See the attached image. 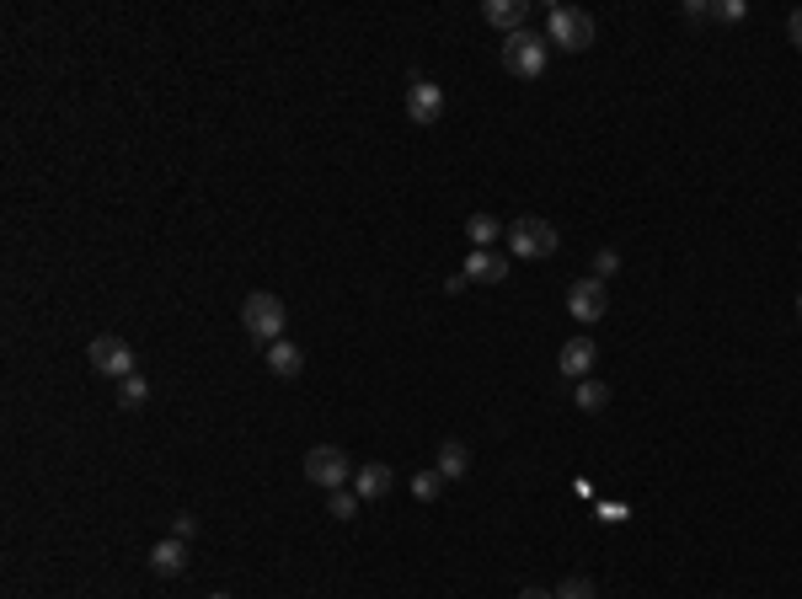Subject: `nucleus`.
<instances>
[{"label": "nucleus", "instance_id": "f257e3e1", "mask_svg": "<svg viewBox=\"0 0 802 599\" xmlns=\"http://www.w3.org/2000/svg\"><path fill=\"white\" fill-rule=\"evenodd\" d=\"M562 247V236H557V225L541 220V214H519L514 225H508V252L514 257H530V263H546L551 252Z\"/></svg>", "mask_w": 802, "mask_h": 599}, {"label": "nucleus", "instance_id": "f03ea898", "mask_svg": "<svg viewBox=\"0 0 802 599\" xmlns=\"http://www.w3.org/2000/svg\"><path fill=\"white\" fill-rule=\"evenodd\" d=\"M241 321H246V332L257 337V343H284V327H289V311H284V300L279 295H268V289H257V295H246L241 305Z\"/></svg>", "mask_w": 802, "mask_h": 599}, {"label": "nucleus", "instance_id": "7ed1b4c3", "mask_svg": "<svg viewBox=\"0 0 802 599\" xmlns=\"http://www.w3.org/2000/svg\"><path fill=\"white\" fill-rule=\"evenodd\" d=\"M503 70L519 75V81H535V75H546V38L541 33H508L503 38Z\"/></svg>", "mask_w": 802, "mask_h": 599}, {"label": "nucleus", "instance_id": "20e7f679", "mask_svg": "<svg viewBox=\"0 0 802 599\" xmlns=\"http://www.w3.org/2000/svg\"><path fill=\"white\" fill-rule=\"evenodd\" d=\"M546 27H551V43L567 49V54H583L594 43V17H589V11H578V6H551Z\"/></svg>", "mask_w": 802, "mask_h": 599}, {"label": "nucleus", "instance_id": "39448f33", "mask_svg": "<svg viewBox=\"0 0 802 599\" xmlns=\"http://www.w3.org/2000/svg\"><path fill=\"white\" fill-rule=\"evenodd\" d=\"M305 476H311L316 487H327V493H337V487L353 482V466H348V455L337 450V444H316V450L305 455Z\"/></svg>", "mask_w": 802, "mask_h": 599}, {"label": "nucleus", "instance_id": "423d86ee", "mask_svg": "<svg viewBox=\"0 0 802 599\" xmlns=\"http://www.w3.org/2000/svg\"><path fill=\"white\" fill-rule=\"evenodd\" d=\"M91 370H97V375H107V380L134 375V348L123 343V337H113V332L91 337Z\"/></svg>", "mask_w": 802, "mask_h": 599}, {"label": "nucleus", "instance_id": "0eeeda50", "mask_svg": "<svg viewBox=\"0 0 802 599\" xmlns=\"http://www.w3.org/2000/svg\"><path fill=\"white\" fill-rule=\"evenodd\" d=\"M567 311H573L578 321H599L610 311V284L594 279V273H589V279H578L573 289H567Z\"/></svg>", "mask_w": 802, "mask_h": 599}, {"label": "nucleus", "instance_id": "6e6552de", "mask_svg": "<svg viewBox=\"0 0 802 599\" xmlns=\"http://www.w3.org/2000/svg\"><path fill=\"white\" fill-rule=\"evenodd\" d=\"M407 118L418 129H428V124H439V118H444V91L434 81H423V75H412V86H407Z\"/></svg>", "mask_w": 802, "mask_h": 599}, {"label": "nucleus", "instance_id": "1a4fd4ad", "mask_svg": "<svg viewBox=\"0 0 802 599\" xmlns=\"http://www.w3.org/2000/svg\"><path fill=\"white\" fill-rule=\"evenodd\" d=\"M594 359H599V348L589 343V337H573V343H562L557 370H562L567 380H589V375H594Z\"/></svg>", "mask_w": 802, "mask_h": 599}, {"label": "nucleus", "instance_id": "9d476101", "mask_svg": "<svg viewBox=\"0 0 802 599\" xmlns=\"http://www.w3.org/2000/svg\"><path fill=\"white\" fill-rule=\"evenodd\" d=\"M503 279H508V257L503 252L482 247V252L466 257V284H503Z\"/></svg>", "mask_w": 802, "mask_h": 599}, {"label": "nucleus", "instance_id": "9b49d317", "mask_svg": "<svg viewBox=\"0 0 802 599\" xmlns=\"http://www.w3.org/2000/svg\"><path fill=\"white\" fill-rule=\"evenodd\" d=\"M482 17H487L492 27H503V38H508V33H524V17H530V6H524V0H487Z\"/></svg>", "mask_w": 802, "mask_h": 599}, {"label": "nucleus", "instance_id": "f8f14e48", "mask_svg": "<svg viewBox=\"0 0 802 599\" xmlns=\"http://www.w3.org/2000/svg\"><path fill=\"white\" fill-rule=\"evenodd\" d=\"M391 482H396V476H391V466H380V460H369V466L353 471V493H359V498H385V493H391Z\"/></svg>", "mask_w": 802, "mask_h": 599}, {"label": "nucleus", "instance_id": "ddd939ff", "mask_svg": "<svg viewBox=\"0 0 802 599\" xmlns=\"http://www.w3.org/2000/svg\"><path fill=\"white\" fill-rule=\"evenodd\" d=\"M150 567H156L161 578H177L182 567H188V541H156V551H150Z\"/></svg>", "mask_w": 802, "mask_h": 599}, {"label": "nucleus", "instance_id": "4468645a", "mask_svg": "<svg viewBox=\"0 0 802 599\" xmlns=\"http://www.w3.org/2000/svg\"><path fill=\"white\" fill-rule=\"evenodd\" d=\"M434 471L444 476V482H460V476L471 471V450H466L460 439H444V444H439V466H434Z\"/></svg>", "mask_w": 802, "mask_h": 599}, {"label": "nucleus", "instance_id": "2eb2a0df", "mask_svg": "<svg viewBox=\"0 0 802 599\" xmlns=\"http://www.w3.org/2000/svg\"><path fill=\"white\" fill-rule=\"evenodd\" d=\"M268 370L279 375V380H295V375L305 370V353H300L295 343H273V348H268Z\"/></svg>", "mask_w": 802, "mask_h": 599}, {"label": "nucleus", "instance_id": "dca6fc26", "mask_svg": "<svg viewBox=\"0 0 802 599\" xmlns=\"http://www.w3.org/2000/svg\"><path fill=\"white\" fill-rule=\"evenodd\" d=\"M466 236L476 241V252H482V247H492V241L503 236V220H498V214H471V220H466Z\"/></svg>", "mask_w": 802, "mask_h": 599}, {"label": "nucleus", "instance_id": "f3484780", "mask_svg": "<svg viewBox=\"0 0 802 599\" xmlns=\"http://www.w3.org/2000/svg\"><path fill=\"white\" fill-rule=\"evenodd\" d=\"M145 396H150V380H145L140 370L118 380V407H129V412H134V407H145Z\"/></svg>", "mask_w": 802, "mask_h": 599}, {"label": "nucleus", "instance_id": "a211bd4d", "mask_svg": "<svg viewBox=\"0 0 802 599\" xmlns=\"http://www.w3.org/2000/svg\"><path fill=\"white\" fill-rule=\"evenodd\" d=\"M573 402H578L583 412H599V407H610V386H599V380L589 375V380H578V391H573Z\"/></svg>", "mask_w": 802, "mask_h": 599}, {"label": "nucleus", "instance_id": "6ab92c4d", "mask_svg": "<svg viewBox=\"0 0 802 599\" xmlns=\"http://www.w3.org/2000/svg\"><path fill=\"white\" fill-rule=\"evenodd\" d=\"M444 493V476L439 471H412V498L418 503H434Z\"/></svg>", "mask_w": 802, "mask_h": 599}, {"label": "nucleus", "instance_id": "aec40b11", "mask_svg": "<svg viewBox=\"0 0 802 599\" xmlns=\"http://www.w3.org/2000/svg\"><path fill=\"white\" fill-rule=\"evenodd\" d=\"M359 493H348V487H337V493H327V514L332 519H353V514H359Z\"/></svg>", "mask_w": 802, "mask_h": 599}, {"label": "nucleus", "instance_id": "412c9836", "mask_svg": "<svg viewBox=\"0 0 802 599\" xmlns=\"http://www.w3.org/2000/svg\"><path fill=\"white\" fill-rule=\"evenodd\" d=\"M551 594H557V599H594V583H589V578H567V583H557Z\"/></svg>", "mask_w": 802, "mask_h": 599}, {"label": "nucleus", "instance_id": "4be33fe9", "mask_svg": "<svg viewBox=\"0 0 802 599\" xmlns=\"http://www.w3.org/2000/svg\"><path fill=\"white\" fill-rule=\"evenodd\" d=\"M615 268H621V252H615V247H599V252H594V279H610Z\"/></svg>", "mask_w": 802, "mask_h": 599}, {"label": "nucleus", "instance_id": "5701e85b", "mask_svg": "<svg viewBox=\"0 0 802 599\" xmlns=\"http://www.w3.org/2000/svg\"><path fill=\"white\" fill-rule=\"evenodd\" d=\"M744 11H749L744 0H722V6H712V17L717 22H744Z\"/></svg>", "mask_w": 802, "mask_h": 599}, {"label": "nucleus", "instance_id": "b1692460", "mask_svg": "<svg viewBox=\"0 0 802 599\" xmlns=\"http://www.w3.org/2000/svg\"><path fill=\"white\" fill-rule=\"evenodd\" d=\"M193 530H198L193 514H177V519H172V535H177V541H193Z\"/></svg>", "mask_w": 802, "mask_h": 599}, {"label": "nucleus", "instance_id": "393cba45", "mask_svg": "<svg viewBox=\"0 0 802 599\" xmlns=\"http://www.w3.org/2000/svg\"><path fill=\"white\" fill-rule=\"evenodd\" d=\"M685 17H690V22H706V17H712V6H706V0H690Z\"/></svg>", "mask_w": 802, "mask_h": 599}, {"label": "nucleus", "instance_id": "a878e982", "mask_svg": "<svg viewBox=\"0 0 802 599\" xmlns=\"http://www.w3.org/2000/svg\"><path fill=\"white\" fill-rule=\"evenodd\" d=\"M786 33H792V43H797V49H802V6L792 11V17H786Z\"/></svg>", "mask_w": 802, "mask_h": 599}, {"label": "nucleus", "instance_id": "bb28decb", "mask_svg": "<svg viewBox=\"0 0 802 599\" xmlns=\"http://www.w3.org/2000/svg\"><path fill=\"white\" fill-rule=\"evenodd\" d=\"M519 599H557V594H546V589H524Z\"/></svg>", "mask_w": 802, "mask_h": 599}, {"label": "nucleus", "instance_id": "cd10ccee", "mask_svg": "<svg viewBox=\"0 0 802 599\" xmlns=\"http://www.w3.org/2000/svg\"><path fill=\"white\" fill-rule=\"evenodd\" d=\"M797 321H802V295H797Z\"/></svg>", "mask_w": 802, "mask_h": 599}, {"label": "nucleus", "instance_id": "c85d7f7f", "mask_svg": "<svg viewBox=\"0 0 802 599\" xmlns=\"http://www.w3.org/2000/svg\"><path fill=\"white\" fill-rule=\"evenodd\" d=\"M209 599H230V594H209Z\"/></svg>", "mask_w": 802, "mask_h": 599}]
</instances>
